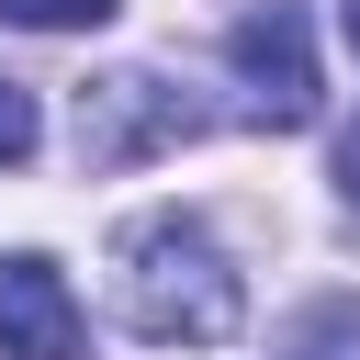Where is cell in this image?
I'll return each instance as SVG.
<instances>
[{
  "mask_svg": "<svg viewBox=\"0 0 360 360\" xmlns=\"http://www.w3.org/2000/svg\"><path fill=\"white\" fill-rule=\"evenodd\" d=\"M248 315V281L236 259L191 225V214H146L124 236V326L158 338V349H225Z\"/></svg>",
  "mask_w": 360,
  "mask_h": 360,
  "instance_id": "1",
  "label": "cell"
},
{
  "mask_svg": "<svg viewBox=\"0 0 360 360\" xmlns=\"http://www.w3.org/2000/svg\"><path fill=\"white\" fill-rule=\"evenodd\" d=\"M180 135H191V101H180L169 79H146V68L79 90V169H135V158H158V146H180Z\"/></svg>",
  "mask_w": 360,
  "mask_h": 360,
  "instance_id": "2",
  "label": "cell"
},
{
  "mask_svg": "<svg viewBox=\"0 0 360 360\" xmlns=\"http://www.w3.org/2000/svg\"><path fill=\"white\" fill-rule=\"evenodd\" d=\"M225 56H236V79H248V112L259 124H315V45H304V11L292 0H270V11H248L236 34H225Z\"/></svg>",
  "mask_w": 360,
  "mask_h": 360,
  "instance_id": "3",
  "label": "cell"
},
{
  "mask_svg": "<svg viewBox=\"0 0 360 360\" xmlns=\"http://www.w3.org/2000/svg\"><path fill=\"white\" fill-rule=\"evenodd\" d=\"M0 360H90L79 292H68V270L34 259V248L0 259Z\"/></svg>",
  "mask_w": 360,
  "mask_h": 360,
  "instance_id": "4",
  "label": "cell"
},
{
  "mask_svg": "<svg viewBox=\"0 0 360 360\" xmlns=\"http://www.w3.org/2000/svg\"><path fill=\"white\" fill-rule=\"evenodd\" d=\"M0 22L11 34H101L112 0H0Z\"/></svg>",
  "mask_w": 360,
  "mask_h": 360,
  "instance_id": "5",
  "label": "cell"
},
{
  "mask_svg": "<svg viewBox=\"0 0 360 360\" xmlns=\"http://www.w3.org/2000/svg\"><path fill=\"white\" fill-rule=\"evenodd\" d=\"M281 360H360V304H315Z\"/></svg>",
  "mask_w": 360,
  "mask_h": 360,
  "instance_id": "6",
  "label": "cell"
},
{
  "mask_svg": "<svg viewBox=\"0 0 360 360\" xmlns=\"http://www.w3.org/2000/svg\"><path fill=\"white\" fill-rule=\"evenodd\" d=\"M34 135H45V124H34V90H11V79H0V169H22V158H34Z\"/></svg>",
  "mask_w": 360,
  "mask_h": 360,
  "instance_id": "7",
  "label": "cell"
},
{
  "mask_svg": "<svg viewBox=\"0 0 360 360\" xmlns=\"http://www.w3.org/2000/svg\"><path fill=\"white\" fill-rule=\"evenodd\" d=\"M338 191L360 202V124H349V146H338Z\"/></svg>",
  "mask_w": 360,
  "mask_h": 360,
  "instance_id": "8",
  "label": "cell"
},
{
  "mask_svg": "<svg viewBox=\"0 0 360 360\" xmlns=\"http://www.w3.org/2000/svg\"><path fill=\"white\" fill-rule=\"evenodd\" d=\"M338 22H349V45H360V0H349V11H338Z\"/></svg>",
  "mask_w": 360,
  "mask_h": 360,
  "instance_id": "9",
  "label": "cell"
}]
</instances>
